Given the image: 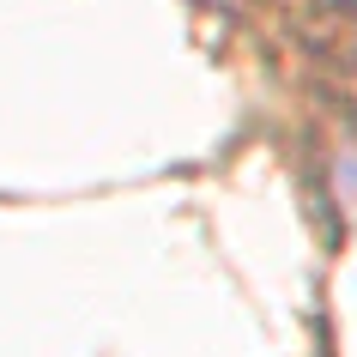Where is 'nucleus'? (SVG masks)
Returning a JSON list of instances; mask_svg holds the SVG:
<instances>
[{
	"label": "nucleus",
	"instance_id": "1",
	"mask_svg": "<svg viewBox=\"0 0 357 357\" xmlns=\"http://www.w3.org/2000/svg\"><path fill=\"white\" fill-rule=\"evenodd\" d=\"M339 194H345V206L357 212V139H351V151L339 158Z\"/></svg>",
	"mask_w": 357,
	"mask_h": 357
}]
</instances>
